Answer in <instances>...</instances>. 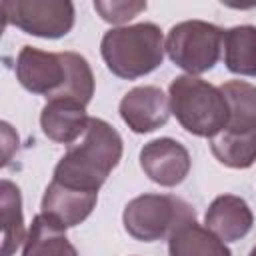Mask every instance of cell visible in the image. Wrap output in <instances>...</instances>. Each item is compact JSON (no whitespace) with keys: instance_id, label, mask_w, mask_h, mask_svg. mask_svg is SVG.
<instances>
[{"instance_id":"cell-1","label":"cell","mask_w":256,"mask_h":256,"mask_svg":"<svg viewBox=\"0 0 256 256\" xmlns=\"http://www.w3.org/2000/svg\"><path fill=\"white\" fill-rule=\"evenodd\" d=\"M122 152L124 144L118 130L102 118H90L84 136L70 144L58 160L52 180L68 188L98 192L122 160Z\"/></svg>"},{"instance_id":"cell-2","label":"cell","mask_w":256,"mask_h":256,"mask_svg":"<svg viewBox=\"0 0 256 256\" xmlns=\"http://www.w3.org/2000/svg\"><path fill=\"white\" fill-rule=\"evenodd\" d=\"M164 52V36L154 22L110 28L100 42V54L108 70L124 80L154 72L162 64Z\"/></svg>"},{"instance_id":"cell-3","label":"cell","mask_w":256,"mask_h":256,"mask_svg":"<svg viewBox=\"0 0 256 256\" xmlns=\"http://www.w3.org/2000/svg\"><path fill=\"white\" fill-rule=\"evenodd\" d=\"M170 108L180 126L200 138H214L228 124V104L220 90L198 76H176L168 88Z\"/></svg>"},{"instance_id":"cell-4","label":"cell","mask_w":256,"mask_h":256,"mask_svg":"<svg viewBox=\"0 0 256 256\" xmlns=\"http://www.w3.org/2000/svg\"><path fill=\"white\" fill-rule=\"evenodd\" d=\"M196 218L194 208L172 194H142L132 198L124 212V230L140 242H156L168 238L178 224Z\"/></svg>"},{"instance_id":"cell-5","label":"cell","mask_w":256,"mask_h":256,"mask_svg":"<svg viewBox=\"0 0 256 256\" xmlns=\"http://www.w3.org/2000/svg\"><path fill=\"white\" fill-rule=\"evenodd\" d=\"M224 30L204 20H184L170 28L164 48L168 58L190 76L212 70L222 56Z\"/></svg>"},{"instance_id":"cell-6","label":"cell","mask_w":256,"mask_h":256,"mask_svg":"<svg viewBox=\"0 0 256 256\" xmlns=\"http://www.w3.org/2000/svg\"><path fill=\"white\" fill-rule=\"evenodd\" d=\"M4 22L38 38H62L74 26L70 0H4Z\"/></svg>"},{"instance_id":"cell-7","label":"cell","mask_w":256,"mask_h":256,"mask_svg":"<svg viewBox=\"0 0 256 256\" xmlns=\"http://www.w3.org/2000/svg\"><path fill=\"white\" fill-rule=\"evenodd\" d=\"M16 78L32 94L46 100L56 98L68 80L66 52H44L34 46H22L16 58Z\"/></svg>"},{"instance_id":"cell-8","label":"cell","mask_w":256,"mask_h":256,"mask_svg":"<svg viewBox=\"0 0 256 256\" xmlns=\"http://www.w3.org/2000/svg\"><path fill=\"white\" fill-rule=\"evenodd\" d=\"M140 166L144 174L166 188L178 186L186 180L192 160L184 144L174 138H156L142 146Z\"/></svg>"},{"instance_id":"cell-9","label":"cell","mask_w":256,"mask_h":256,"mask_svg":"<svg viewBox=\"0 0 256 256\" xmlns=\"http://www.w3.org/2000/svg\"><path fill=\"white\" fill-rule=\"evenodd\" d=\"M118 112L132 132L148 134L168 122L172 108L170 98L158 86H136L122 96Z\"/></svg>"},{"instance_id":"cell-10","label":"cell","mask_w":256,"mask_h":256,"mask_svg":"<svg viewBox=\"0 0 256 256\" xmlns=\"http://www.w3.org/2000/svg\"><path fill=\"white\" fill-rule=\"evenodd\" d=\"M96 202H98V192L68 188L52 180L44 190L40 214H44L54 224L66 230L82 224L96 208Z\"/></svg>"},{"instance_id":"cell-11","label":"cell","mask_w":256,"mask_h":256,"mask_svg":"<svg viewBox=\"0 0 256 256\" xmlns=\"http://www.w3.org/2000/svg\"><path fill=\"white\" fill-rule=\"evenodd\" d=\"M88 122L90 116L86 114V106L68 98L48 100L40 112L42 132L56 144L70 146L80 140L88 128Z\"/></svg>"},{"instance_id":"cell-12","label":"cell","mask_w":256,"mask_h":256,"mask_svg":"<svg viewBox=\"0 0 256 256\" xmlns=\"http://www.w3.org/2000/svg\"><path fill=\"white\" fill-rule=\"evenodd\" d=\"M204 224L222 242H236L252 230L254 214L244 198L234 194H222L216 196L208 206Z\"/></svg>"},{"instance_id":"cell-13","label":"cell","mask_w":256,"mask_h":256,"mask_svg":"<svg viewBox=\"0 0 256 256\" xmlns=\"http://www.w3.org/2000/svg\"><path fill=\"white\" fill-rule=\"evenodd\" d=\"M168 256H232V252L226 242L190 218L168 236Z\"/></svg>"},{"instance_id":"cell-14","label":"cell","mask_w":256,"mask_h":256,"mask_svg":"<svg viewBox=\"0 0 256 256\" xmlns=\"http://www.w3.org/2000/svg\"><path fill=\"white\" fill-rule=\"evenodd\" d=\"M22 256H78L64 228L54 224L44 214H36L24 240Z\"/></svg>"},{"instance_id":"cell-15","label":"cell","mask_w":256,"mask_h":256,"mask_svg":"<svg viewBox=\"0 0 256 256\" xmlns=\"http://www.w3.org/2000/svg\"><path fill=\"white\" fill-rule=\"evenodd\" d=\"M224 64L232 74L256 76V26L240 24L224 30Z\"/></svg>"},{"instance_id":"cell-16","label":"cell","mask_w":256,"mask_h":256,"mask_svg":"<svg viewBox=\"0 0 256 256\" xmlns=\"http://www.w3.org/2000/svg\"><path fill=\"white\" fill-rule=\"evenodd\" d=\"M228 104V132L256 130V86L244 80H228L220 86Z\"/></svg>"},{"instance_id":"cell-17","label":"cell","mask_w":256,"mask_h":256,"mask_svg":"<svg viewBox=\"0 0 256 256\" xmlns=\"http://www.w3.org/2000/svg\"><path fill=\"white\" fill-rule=\"evenodd\" d=\"M0 212H2V256H12L28 234L24 230L20 188L10 180H2L0 184Z\"/></svg>"},{"instance_id":"cell-18","label":"cell","mask_w":256,"mask_h":256,"mask_svg":"<svg viewBox=\"0 0 256 256\" xmlns=\"http://www.w3.org/2000/svg\"><path fill=\"white\" fill-rule=\"evenodd\" d=\"M210 150L214 158L228 168H250L256 162V130L252 132H228L222 130L210 138Z\"/></svg>"},{"instance_id":"cell-19","label":"cell","mask_w":256,"mask_h":256,"mask_svg":"<svg viewBox=\"0 0 256 256\" xmlns=\"http://www.w3.org/2000/svg\"><path fill=\"white\" fill-rule=\"evenodd\" d=\"M94 10L100 14L102 20H106L110 24H124L128 20H132L134 16H138L140 12H144L146 10V2H134V0L104 2V0H96L94 2Z\"/></svg>"},{"instance_id":"cell-20","label":"cell","mask_w":256,"mask_h":256,"mask_svg":"<svg viewBox=\"0 0 256 256\" xmlns=\"http://www.w3.org/2000/svg\"><path fill=\"white\" fill-rule=\"evenodd\" d=\"M250 256H256V246H254V248L250 250Z\"/></svg>"}]
</instances>
